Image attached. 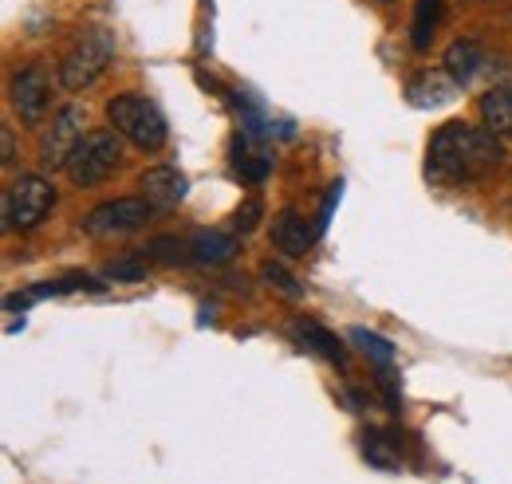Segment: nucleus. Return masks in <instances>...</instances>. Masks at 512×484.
<instances>
[{"label":"nucleus","instance_id":"8","mask_svg":"<svg viewBox=\"0 0 512 484\" xmlns=\"http://www.w3.org/2000/svg\"><path fill=\"white\" fill-rule=\"evenodd\" d=\"M12 107L20 122L28 126H40L48 107H52V83H48V71L44 67H24L16 79H12Z\"/></svg>","mask_w":512,"mask_h":484},{"label":"nucleus","instance_id":"3","mask_svg":"<svg viewBox=\"0 0 512 484\" xmlns=\"http://www.w3.org/2000/svg\"><path fill=\"white\" fill-rule=\"evenodd\" d=\"M111 60H115V36L107 28H87L60 63V83L67 91H83L111 67Z\"/></svg>","mask_w":512,"mask_h":484},{"label":"nucleus","instance_id":"16","mask_svg":"<svg viewBox=\"0 0 512 484\" xmlns=\"http://www.w3.org/2000/svg\"><path fill=\"white\" fill-rule=\"evenodd\" d=\"M233 166H237V174H241L245 182H260V178H268L272 158L256 146V134H245V138H237V146H233Z\"/></svg>","mask_w":512,"mask_h":484},{"label":"nucleus","instance_id":"20","mask_svg":"<svg viewBox=\"0 0 512 484\" xmlns=\"http://www.w3.org/2000/svg\"><path fill=\"white\" fill-rule=\"evenodd\" d=\"M150 260H162V264H193L190 260V241L182 237H158L142 248Z\"/></svg>","mask_w":512,"mask_h":484},{"label":"nucleus","instance_id":"1","mask_svg":"<svg viewBox=\"0 0 512 484\" xmlns=\"http://www.w3.org/2000/svg\"><path fill=\"white\" fill-rule=\"evenodd\" d=\"M505 162L501 134L489 126H469V122H446L430 138L426 154V174L438 185H469L489 178Z\"/></svg>","mask_w":512,"mask_h":484},{"label":"nucleus","instance_id":"7","mask_svg":"<svg viewBox=\"0 0 512 484\" xmlns=\"http://www.w3.org/2000/svg\"><path fill=\"white\" fill-rule=\"evenodd\" d=\"M87 122H83V111L79 107H64L52 126L44 130V142H40V162L48 166V170H67V162H71V154L79 150V142L87 138V130H83Z\"/></svg>","mask_w":512,"mask_h":484},{"label":"nucleus","instance_id":"22","mask_svg":"<svg viewBox=\"0 0 512 484\" xmlns=\"http://www.w3.org/2000/svg\"><path fill=\"white\" fill-rule=\"evenodd\" d=\"M256 221H260V201H256V197H249V201H245V205L233 213V229H237V233H253Z\"/></svg>","mask_w":512,"mask_h":484},{"label":"nucleus","instance_id":"18","mask_svg":"<svg viewBox=\"0 0 512 484\" xmlns=\"http://www.w3.org/2000/svg\"><path fill=\"white\" fill-rule=\"evenodd\" d=\"M442 24V0H418L414 8V24H410V44L418 52H426L434 44V32Z\"/></svg>","mask_w":512,"mask_h":484},{"label":"nucleus","instance_id":"4","mask_svg":"<svg viewBox=\"0 0 512 484\" xmlns=\"http://www.w3.org/2000/svg\"><path fill=\"white\" fill-rule=\"evenodd\" d=\"M123 162V146H119V130H87V138L79 142V150L67 162V178L79 189L107 182Z\"/></svg>","mask_w":512,"mask_h":484},{"label":"nucleus","instance_id":"21","mask_svg":"<svg viewBox=\"0 0 512 484\" xmlns=\"http://www.w3.org/2000/svg\"><path fill=\"white\" fill-rule=\"evenodd\" d=\"M260 276H264V280H268L276 292H284L288 300H300V296H304V292H300V284H296V280H292V276H288L280 264H264V268H260Z\"/></svg>","mask_w":512,"mask_h":484},{"label":"nucleus","instance_id":"10","mask_svg":"<svg viewBox=\"0 0 512 484\" xmlns=\"http://www.w3.org/2000/svg\"><path fill=\"white\" fill-rule=\"evenodd\" d=\"M316 237H320V225H308V217H300L296 209H284L272 221V244L280 252H288V256H304Z\"/></svg>","mask_w":512,"mask_h":484},{"label":"nucleus","instance_id":"11","mask_svg":"<svg viewBox=\"0 0 512 484\" xmlns=\"http://www.w3.org/2000/svg\"><path fill=\"white\" fill-rule=\"evenodd\" d=\"M457 87H461V83H457L449 71H422V75H414V79L406 83V99H410V107L430 111V107L449 103V99L457 95Z\"/></svg>","mask_w":512,"mask_h":484},{"label":"nucleus","instance_id":"2","mask_svg":"<svg viewBox=\"0 0 512 484\" xmlns=\"http://www.w3.org/2000/svg\"><path fill=\"white\" fill-rule=\"evenodd\" d=\"M107 122H111L127 142H134L138 150H146V154H158V150L166 146V138H170L162 111H158L146 95H134V91L115 95V99L107 103Z\"/></svg>","mask_w":512,"mask_h":484},{"label":"nucleus","instance_id":"6","mask_svg":"<svg viewBox=\"0 0 512 484\" xmlns=\"http://www.w3.org/2000/svg\"><path fill=\"white\" fill-rule=\"evenodd\" d=\"M150 201L146 197H119V201H103L83 217V233L87 237H123L134 233L150 221Z\"/></svg>","mask_w":512,"mask_h":484},{"label":"nucleus","instance_id":"17","mask_svg":"<svg viewBox=\"0 0 512 484\" xmlns=\"http://www.w3.org/2000/svg\"><path fill=\"white\" fill-rule=\"evenodd\" d=\"M363 457L375 465V469H386V473H394L398 465H402V453H398V441L383 433V429H367L363 433Z\"/></svg>","mask_w":512,"mask_h":484},{"label":"nucleus","instance_id":"5","mask_svg":"<svg viewBox=\"0 0 512 484\" xmlns=\"http://www.w3.org/2000/svg\"><path fill=\"white\" fill-rule=\"evenodd\" d=\"M56 205V189L40 174H24L4 189V229H36Z\"/></svg>","mask_w":512,"mask_h":484},{"label":"nucleus","instance_id":"23","mask_svg":"<svg viewBox=\"0 0 512 484\" xmlns=\"http://www.w3.org/2000/svg\"><path fill=\"white\" fill-rule=\"evenodd\" d=\"M0 150H4V158H0V162H4V166H12V162H16V138H12V130H8V126L0 130Z\"/></svg>","mask_w":512,"mask_h":484},{"label":"nucleus","instance_id":"13","mask_svg":"<svg viewBox=\"0 0 512 484\" xmlns=\"http://www.w3.org/2000/svg\"><path fill=\"white\" fill-rule=\"evenodd\" d=\"M292 335L308 347V351H316V355H323L327 363L335 366H347V355H343V347H339V339L331 335V331H323L320 323H308V319H296L292 323Z\"/></svg>","mask_w":512,"mask_h":484},{"label":"nucleus","instance_id":"12","mask_svg":"<svg viewBox=\"0 0 512 484\" xmlns=\"http://www.w3.org/2000/svg\"><path fill=\"white\" fill-rule=\"evenodd\" d=\"M237 252H241V244L229 233H197V237H190L193 264H229Z\"/></svg>","mask_w":512,"mask_h":484},{"label":"nucleus","instance_id":"14","mask_svg":"<svg viewBox=\"0 0 512 484\" xmlns=\"http://www.w3.org/2000/svg\"><path fill=\"white\" fill-rule=\"evenodd\" d=\"M481 67H485V52H481V44H473V40H457V44H449L446 52V71L465 87V83H473L477 75H481Z\"/></svg>","mask_w":512,"mask_h":484},{"label":"nucleus","instance_id":"15","mask_svg":"<svg viewBox=\"0 0 512 484\" xmlns=\"http://www.w3.org/2000/svg\"><path fill=\"white\" fill-rule=\"evenodd\" d=\"M481 119L493 134L512 138V87H493L481 95Z\"/></svg>","mask_w":512,"mask_h":484},{"label":"nucleus","instance_id":"9","mask_svg":"<svg viewBox=\"0 0 512 484\" xmlns=\"http://www.w3.org/2000/svg\"><path fill=\"white\" fill-rule=\"evenodd\" d=\"M138 189H142L138 197H146L154 213H166V209H178V205H182V197H186V178H182L174 166H154V170H146V174L138 178Z\"/></svg>","mask_w":512,"mask_h":484},{"label":"nucleus","instance_id":"19","mask_svg":"<svg viewBox=\"0 0 512 484\" xmlns=\"http://www.w3.org/2000/svg\"><path fill=\"white\" fill-rule=\"evenodd\" d=\"M351 343H359V347H363V355H367L371 363L379 366L383 382L390 386V370H394V347L386 343L383 335H375V331H363V327H355V331H351Z\"/></svg>","mask_w":512,"mask_h":484}]
</instances>
